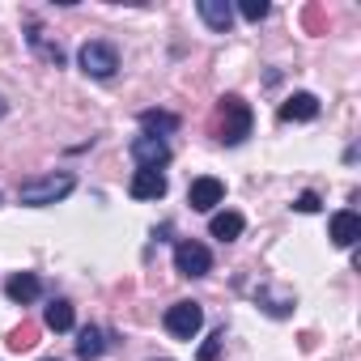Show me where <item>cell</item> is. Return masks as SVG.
Segmentation results:
<instances>
[{
    "mask_svg": "<svg viewBox=\"0 0 361 361\" xmlns=\"http://www.w3.org/2000/svg\"><path fill=\"white\" fill-rule=\"evenodd\" d=\"M43 327H47V331H73V302L56 298V302L43 310Z\"/></svg>",
    "mask_w": 361,
    "mask_h": 361,
    "instance_id": "obj_15",
    "label": "cell"
},
{
    "mask_svg": "<svg viewBox=\"0 0 361 361\" xmlns=\"http://www.w3.org/2000/svg\"><path fill=\"white\" fill-rule=\"evenodd\" d=\"M281 119H285V123H310V119H319V98H314V94H293V98H285V102H281Z\"/></svg>",
    "mask_w": 361,
    "mask_h": 361,
    "instance_id": "obj_10",
    "label": "cell"
},
{
    "mask_svg": "<svg viewBox=\"0 0 361 361\" xmlns=\"http://www.w3.org/2000/svg\"><path fill=\"white\" fill-rule=\"evenodd\" d=\"M221 344H226V327L209 336V344L200 348V361H217V357H221Z\"/></svg>",
    "mask_w": 361,
    "mask_h": 361,
    "instance_id": "obj_20",
    "label": "cell"
},
{
    "mask_svg": "<svg viewBox=\"0 0 361 361\" xmlns=\"http://www.w3.org/2000/svg\"><path fill=\"white\" fill-rule=\"evenodd\" d=\"M161 323H166V331H170L174 340H196L200 327H204V306H200V302H174Z\"/></svg>",
    "mask_w": 361,
    "mask_h": 361,
    "instance_id": "obj_3",
    "label": "cell"
},
{
    "mask_svg": "<svg viewBox=\"0 0 361 361\" xmlns=\"http://www.w3.org/2000/svg\"><path fill=\"white\" fill-rule=\"evenodd\" d=\"M26 39H30V47H35V51H39V56L47 60V64H56V68L64 64V47H60V43H47L39 26H30V35H26Z\"/></svg>",
    "mask_w": 361,
    "mask_h": 361,
    "instance_id": "obj_16",
    "label": "cell"
},
{
    "mask_svg": "<svg viewBox=\"0 0 361 361\" xmlns=\"http://www.w3.org/2000/svg\"><path fill=\"white\" fill-rule=\"evenodd\" d=\"M251 136V106L238 94H226L217 102V140L221 145H243Z\"/></svg>",
    "mask_w": 361,
    "mask_h": 361,
    "instance_id": "obj_1",
    "label": "cell"
},
{
    "mask_svg": "<svg viewBox=\"0 0 361 361\" xmlns=\"http://www.w3.org/2000/svg\"><path fill=\"white\" fill-rule=\"evenodd\" d=\"M0 115H5V94H0Z\"/></svg>",
    "mask_w": 361,
    "mask_h": 361,
    "instance_id": "obj_22",
    "label": "cell"
},
{
    "mask_svg": "<svg viewBox=\"0 0 361 361\" xmlns=\"http://www.w3.org/2000/svg\"><path fill=\"white\" fill-rule=\"evenodd\" d=\"M149 361H170V357H149Z\"/></svg>",
    "mask_w": 361,
    "mask_h": 361,
    "instance_id": "obj_23",
    "label": "cell"
},
{
    "mask_svg": "<svg viewBox=\"0 0 361 361\" xmlns=\"http://www.w3.org/2000/svg\"><path fill=\"white\" fill-rule=\"evenodd\" d=\"M357 238H361V217H357L353 209L336 213V217H331V243H336V247H357Z\"/></svg>",
    "mask_w": 361,
    "mask_h": 361,
    "instance_id": "obj_11",
    "label": "cell"
},
{
    "mask_svg": "<svg viewBox=\"0 0 361 361\" xmlns=\"http://www.w3.org/2000/svg\"><path fill=\"white\" fill-rule=\"evenodd\" d=\"M140 128H145V136H153V132H174V128H178V115H170V111H140Z\"/></svg>",
    "mask_w": 361,
    "mask_h": 361,
    "instance_id": "obj_17",
    "label": "cell"
},
{
    "mask_svg": "<svg viewBox=\"0 0 361 361\" xmlns=\"http://www.w3.org/2000/svg\"><path fill=\"white\" fill-rule=\"evenodd\" d=\"M132 161H136L140 170H161V166L170 161L166 136H136V140H132Z\"/></svg>",
    "mask_w": 361,
    "mask_h": 361,
    "instance_id": "obj_6",
    "label": "cell"
},
{
    "mask_svg": "<svg viewBox=\"0 0 361 361\" xmlns=\"http://www.w3.org/2000/svg\"><path fill=\"white\" fill-rule=\"evenodd\" d=\"M293 209H298V213H319V196H314V192H302V196L293 200Z\"/></svg>",
    "mask_w": 361,
    "mask_h": 361,
    "instance_id": "obj_21",
    "label": "cell"
},
{
    "mask_svg": "<svg viewBox=\"0 0 361 361\" xmlns=\"http://www.w3.org/2000/svg\"><path fill=\"white\" fill-rule=\"evenodd\" d=\"M128 192H132V200H161L166 196V174L161 170H136Z\"/></svg>",
    "mask_w": 361,
    "mask_h": 361,
    "instance_id": "obj_8",
    "label": "cell"
},
{
    "mask_svg": "<svg viewBox=\"0 0 361 361\" xmlns=\"http://www.w3.org/2000/svg\"><path fill=\"white\" fill-rule=\"evenodd\" d=\"M268 9H272L268 0H243V9H238V13H243L247 22H264V18H268Z\"/></svg>",
    "mask_w": 361,
    "mask_h": 361,
    "instance_id": "obj_19",
    "label": "cell"
},
{
    "mask_svg": "<svg viewBox=\"0 0 361 361\" xmlns=\"http://www.w3.org/2000/svg\"><path fill=\"white\" fill-rule=\"evenodd\" d=\"M174 268H178V276H209L213 272V251L204 247V243H196V238H183L174 247Z\"/></svg>",
    "mask_w": 361,
    "mask_h": 361,
    "instance_id": "obj_4",
    "label": "cell"
},
{
    "mask_svg": "<svg viewBox=\"0 0 361 361\" xmlns=\"http://www.w3.org/2000/svg\"><path fill=\"white\" fill-rule=\"evenodd\" d=\"M221 200H226V183H221V178H213V174L196 178V183L188 188V204H192L196 213H213Z\"/></svg>",
    "mask_w": 361,
    "mask_h": 361,
    "instance_id": "obj_7",
    "label": "cell"
},
{
    "mask_svg": "<svg viewBox=\"0 0 361 361\" xmlns=\"http://www.w3.org/2000/svg\"><path fill=\"white\" fill-rule=\"evenodd\" d=\"M35 344H39V327H35V323H22V327L9 331V348H13V353H26V348H35Z\"/></svg>",
    "mask_w": 361,
    "mask_h": 361,
    "instance_id": "obj_18",
    "label": "cell"
},
{
    "mask_svg": "<svg viewBox=\"0 0 361 361\" xmlns=\"http://www.w3.org/2000/svg\"><path fill=\"white\" fill-rule=\"evenodd\" d=\"M77 60H81V68H85V77H98V81H106V77H115V68H119V51L111 47V43H85L81 51H77Z\"/></svg>",
    "mask_w": 361,
    "mask_h": 361,
    "instance_id": "obj_5",
    "label": "cell"
},
{
    "mask_svg": "<svg viewBox=\"0 0 361 361\" xmlns=\"http://www.w3.org/2000/svg\"><path fill=\"white\" fill-rule=\"evenodd\" d=\"M243 226H247V221H243V213H217V217L209 221V234H213V238H221V243H234V238L243 234Z\"/></svg>",
    "mask_w": 361,
    "mask_h": 361,
    "instance_id": "obj_14",
    "label": "cell"
},
{
    "mask_svg": "<svg viewBox=\"0 0 361 361\" xmlns=\"http://www.w3.org/2000/svg\"><path fill=\"white\" fill-rule=\"evenodd\" d=\"M102 353H106L102 327H81V336H77V357H81V361H98Z\"/></svg>",
    "mask_w": 361,
    "mask_h": 361,
    "instance_id": "obj_13",
    "label": "cell"
},
{
    "mask_svg": "<svg viewBox=\"0 0 361 361\" xmlns=\"http://www.w3.org/2000/svg\"><path fill=\"white\" fill-rule=\"evenodd\" d=\"M5 293H9V302H22V306H30V302H39V293H43V281H39L35 272H18V276H9Z\"/></svg>",
    "mask_w": 361,
    "mask_h": 361,
    "instance_id": "obj_12",
    "label": "cell"
},
{
    "mask_svg": "<svg viewBox=\"0 0 361 361\" xmlns=\"http://www.w3.org/2000/svg\"><path fill=\"white\" fill-rule=\"evenodd\" d=\"M43 361H60V357H43Z\"/></svg>",
    "mask_w": 361,
    "mask_h": 361,
    "instance_id": "obj_24",
    "label": "cell"
},
{
    "mask_svg": "<svg viewBox=\"0 0 361 361\" xmlns=\"http://www.w3.org/2000/svg\"><path fill=\"white\" fill-rule=\"evenodd\" d=\"M196 13L204 18V26H209L213 35H230V26H234V9L226 5V0H200Z\"/></svg>",
    "mask_w": 361,
    "mask_h": 361,
    "instance_id": "obj_9",
    "label": "cell"
},
{
    "mask_svg": "<svg viewBox=\"0 0 361 361\" xmlns=\"http://www.w3.org/2000/svg\"><path fill=\"white\" fill-rule=\"evenodd\" d=\"M77 188V178L73 174H43V178H30V183H22V204H30V209H43V204H56V200H64L68 192Z\"/></svg>",
    "mask_w": 361,
    "mask_h": 361,
    "instance_id": "obj_2",
    "label": "cell"
}]
</instances>
